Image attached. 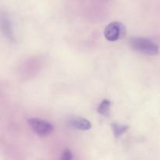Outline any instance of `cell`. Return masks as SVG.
<instances>
[{"instance_id":"obj_6","label":"cell","mask_w":160,"mask_h":160,"mask_svg":"<svg viewBox=\"0 0 160 160\" xmlns=\"http://www.w3.org/2000/svg\"><path fill=\"white\" fill-rule=\"evenodd\" d=\"M110 101L107 99H105L100 103V105L98 107V112L101 115L105 116V117H108L109 115V109H110Z\"/></svg>"},{"instance_id":"obj_1","label":"cell","mask_w":160,"mask_h":160,"mask_svg":"<svg viewBox=\"0 0 160 160\" xmlns=\"http://www.w3.org/2000/svg\"><path fill=\"white\" fill-rule=\"evenodd\" d=\"M129 43L131 48L138 52L150 56H154L159 53V48L158 45L145 38H131Z\"/></svg>"},{"instance_id":"obj_4","label":"cell","mask_w":160,"mask_h":160,"mask_svg":"<svg viewBox=\"0 0 160 160\" xmlns=\"http://www.w3.org/2000/svg\"><path fill=\"white\" fill-rule=\"evenodd\" d=\"M70 124L73 128H78L81 131H88L92 128V124L89 120L79 117H72L70 120Z\"/></svg>"},{"instance_id":"obj_2","label":"cell","mask_w":160,"mask_h":160,"mask_svg":"<svg viewBox=\"0 0 160 160\" xmlns=\"http://www.w3.org/2000/svg\"><path fill=\"white\" fill-rule=\"evenodd\" d=\"M28 123L31 130L38 135L46 136L54 130V127L51 123L42 119L30 118L28 120Z\"/></svg>"},{"instance_id":"obj_8","label":"cell","mask_w":160,"mask_h":160,"mask_svg":"<svg viewBox=\"0 0 160 160\" xmlns=\"http://www.w3.org/2000/svg\"><path fill=\"white\" fill-rule=\"evenodd\" d=\"M73 159V155H72L71 151L68 148H66L63 152H62V155H61V159L62 160H70Z\"/></svg>"},{"instance_id":"obj_3","label":"cell","mask_w":160,"mask_h":160,"mask_svg":"<svg viewBox=\"0 0 160 160\" xmlns=\"http://www.w3.org/2000/svg\"><path fill=\"white\" fill-rule=\"evenodd\" d=\"M126 34V28L120 22H112L104 31L105 38L109 42H116L122 38Z\"/></svg>"},{"instance_id":"obj_7","label":"cell","mask_w":160,"mask_h":160,"mask_svg":"<svg viewBox=\"0 0 160 160\" xmlns=\"http://www.w3.org/2000/svg\"><path fill=\"white\" fill-rule=\"evenodd\" d=\"M2 26L3 31H5L6 35L8 37H12V29L10 27V21L8 19V17L2 18Z\"/></svg>"},{"instance_id":"obj_5","label":"cell","mask_w":160,"mask_h":160,"mask_svg":"<svg viewBox=\"0 0 160 160\" xmlns=\"http://www.w3.org/2000/svg\"><path fill=\"white\" fill-rule=\"evenodd\" d=\"M112 129L113 131L114 136L116 138H120L124 132H126L128 129V126L127 125L119 124V123H112Z\"/></svg>"}]
</instances>
